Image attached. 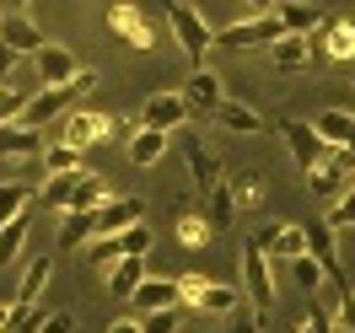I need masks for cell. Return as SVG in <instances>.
<instances>
[{"label": "cell", "instance_id": "6da1fadb", "mask_svg": "<svg viewBox=\"0 0 355 333\" xmlns=\"http://www.w3.org/2000/svg\"><path fill=\"white\" fill-rule=\"evenodd\" d=\"M87 91H97V70H81V65H76V75H70V81H54V87L33 91L17 118H22V124H33V129H44V124H54V118H65V113L76 108Z\"/></svg>", "mask_w": 355, "mask_h": 333}, {"label": "cell", "instance_id": "7a4b0ae2", "mask_svg": "<svg viewBox=\"0 0 355 333\" xmlns=\"http://www.w3.org/2000/svg\"><path fill=\"white\" fill-rule=\"evenodd\" d=\"M237 280H243V301H253L259 312L275 307V296H280V274H275V264L264 258V247L248 237L243 253H237Z\"/></svg>", "mask_w": 355, "mask_h": 333}, {"label": "cell", "instance_id": "3957f363", "mask_svg": "<svg viewBox=\"0 0 355 333\" xmlns=\"http://www.w3.org/2000/svg\"><path fill=\"white\" fill-rule=\"evenodd\" d=\"M167 27H173L178 48L189 54V65H205V54H210V44H216V33H210V22L200 17V6L173 0V6H167Z\"/></svg>", "mask_w": 355, "mask_h": 333}, {"label": "cell", "instance_id": "277c9868", "mask_svg": "<svg viewBox=\"0 0 355 333\" xmlns=\"http://www.w3.org/2000/svg\"><path fill=\"white\" fill-rule=\"evenodd\" d=\"M280 33H286L280 17H275V11H259V17H248V22H237V27H221L216 44L221 48H269Z\"/></svg>", "mask_w": 355, "mask_h": 333}, {"label": "cell", "instance_id": "5b68a950", "mask_svg": "<svg viewBox=\"0 0 355 333\" xmlns=\"http://www.w3.org/2000/svg\"><path fill=\"white\" fill-rule=\"evenodd\" d=\"M280 140H286V151L296 156V167H302V172H307V167H318V161L334 151L329 140L312 129V118H286V124H280Z\"/></svg>", "mask_w": 355, "mask_h": 333}, {"label": "cell", "instance_id": "8992f818", "mask_svg": "<svg viewBox=\"0 0 355 333\" xmlns=\"http://www.w3.org/2000/svg\"><path fill=\"white\" fill-rule=\"evenodd\" d=\"M253 242L264 247V258L275 264V274H280V269H286L291 258H296V253H307V231H302V226H286V221H275V226H264V231H259Z\"/></svg>", "mask_w": 355, "mask_h": 333}, {"label": "cell", "instance_id": "52a82bcc", "mask_svg": "<svg viewBox=\"0 0 355 333\" xmlns=\"http://www.w3.org/2000/svg\"><path fill=\"white\" fill-rule=\"evenodd\" d=\"M108 27H113V38H124L130 48H156V27L146 22V11H135L124 0L108 11Z\"/></svg>", "mask_w": 355, "mask_h": 333}, {"label": "cell", "instance_id": "ba28073f", "mask_svg": "<svg viewBox=\"0 0 355 333\" xmlns=\"http://www.w3.org/2000/svg\"><path fill=\"white\" fill-rule=\"evenodd\" d=\"M140 124H151V129H167V134H173L178 124H189V102H183V91H156V97H146V108H140Z\"/></svg>", "mask_w": 355, "mask_h": 333}, {"label": "cell", "instance_id": "9c48e42d", "mask_svg": "<svg viewBox=\"0 0 355 333\" xmlns=\"http://www.w3.org/2000/svg\"><path fill=\"white\" fill-rule=\"evenodd\" d=\"M221 97H226V91H221V81H216V70L194 65V75H189V87H183V102H189V118H210Z\"/></svg>", "mask_w": 355, "mask_h": 333}, {"label": "cell", "instance_id": "30bf717a", "mask_svg": "<svg viewBox=\"0 0 355 333\" xmlns=\"http://www.w3.org/2000/svg\"><path fill=\"white\" fill-rule=\"evenodd\" d=\"M103 134H113V118L70 108V113H65V129H60V140H65V145H76V151H87V145H97Z\"/></svg>", "mask_w": 355, "mask_h": 333}, {"label": "cell", "instance_id": "8fae6325", "mask_svg": "<svg viewBox=\"0 0 355 333\" xmlns=\"http://www.w3.org/2000/svg\"><path fill=\"white\" fill-rule=\"evenodd\" d=\"M97 231L103 237H113V231H124V226H135V221H146V199H135V194H119V199H103L97 210Z\"/></svg>", "mask_w": 355, "mask_h": 333}, {"label": "cell", "instance_id": "7c38bea8", "mask_svg": "<svg viewBox=\"0 0 355 333\" xmlns=\"http://www.w3.org/2000/svg\"><path fill=\"white\" fill-rule=\"evenodd\" d=\"M318 48L339 60V65H355V17H334V22H318Z\"/></svg>", "mask_w": 355, "mask_h": 333}, {"label": "cell", "instance_id": "4fadbf2b", "mask_svg": "<svg viewBox=\"0 0 355 333\" xmlns=\"http://www.w3.org/2000/svg\"><path fill=\"white\" fill-rule=\"evenodd\" d=\"M302 231H307V253L323 264V280H329V285H345V274H339V242H334L329 221H312V226H302Z\"/></svg>", "mask_w": 355, "mask_h": 333}, {"label": "cell", "instance_id": "5bb4252c", "mask_svg": "<svg viewBox=\"0 0 355 333\" xmlns=\"http://www.w3.org/2000/svg\"><path fill=\"white\" fill-rule=\"evenodd\" d=\"M44 151V129H33L22 118H6L0 124V156L6 161H17V156H38Z\"/></svg>", "mask_w": 355, "mask_h": 333}, {"label": "cell", "instance_id": "9a60e30c", "mask_svg": "<svg viewBox=\"0 0 355 333\" xmlns=\"http://www.w3.org/2000/svg\"><path fill=\"white\" fill-rule=\"evenodd\" d=\"M103 274H108V290L130 296V290L140 285L146 274H151V253H146V258H140V253H119V258H113V264L103 269Z\"/></svg>", "mask_w": 355, "mask_h": 333}, {"label": "cell", "instance_id": "2e32d148", "mask_svg": "<svg viewBox=\"0 0 355 333\" xmlns=\"http://www.w3.org/2000/svg\"><path fill=\"white\" fill-rule=\"evenodd\" d=\"M22 264V280H17V301H38L54 280V258L49 253H33V258H17Z\"/></svg>", "mask_w": 355, "mask_h": 333}, {"label": "cell", "instance_id": "e0dca14e", "mask_svg": "<svg viewBox=\"0 0 355 333\" xmlns=\"http://www.w3.org/2000/svg\"><path fill=\"white\" fill-rule=\"evenodd\" d=\"M27 231H33V204H27V210H17L11 221H0V269H11L17 258H22Z\"/></svg>", "mask_w": 355, "mask_h": 333}, {"label": "cell", "instance_id": "ac0fdd59", "mask_svg": "<svg viewBox=\"0 0 355 333\" xmlns=\"http://www.w3.org/2000/svg\"><path fill=\"white\" fill-rule=\"evenodd\" d=\"M269 60H275V70H307L312 38H307V33H280V38L269 44Z\"/></svg>", "mask_w": 355, "mask_h": 333}, {"label": "cell", "instance_id": "d6986e66", "mask_svg": "<svg viewBox=\"0 0 355 333\" xmlns=\"http://www.w3.org/2000/svg\"><path fill=\"white\" fill-rule=\"evenodd\" d=\"M33 65L44 75V87H54V81H70V75H76V54L44 38V48H33Z\"/></svg>", "mask_w": 355, "mask_h": 333}, {"label": "cell", "instance_id": "ffe728a7", "mask_svg": "<svg viewBox=\"0 0 355 333\" xmlns=\"http://www.w3.org/2000/svg\"><path fill=\"white\" fill-rule=\"evenodd\" d=\"M130 301H135V312H156V307H183L178 301V280H156V274H146L140 285L130 290Z\"/></svg>", "mask_w": 355, "mask_h": 333}, {"label": "cell", "instance_id": "44dd1931", "mask_svg": "<svg viewBox=\"0 0 355 333\" xmlns=\"http://www.w3.org/2000/svg\"><path fill=\"white\" fill-rule=\"evenodd\" d=\"M275 17H280V27L286 33H318V22H323V6H312V0H275Z\"/></svg>", "mask_w": 355, "mask_h": 333}, {"label": "cell", "instance_id": "7402d4cb", "mask_svg": "<svg viewBox=\"0 0 355 333\" xmlns=\"http://www.w3.org/2000/svg\"><path fill=\"white\" fill-rule=\"evenodd\" d=\"M0 44L17 48V54H33V48H44V33L33 27V17H27V11H11V17L0 22Z\"/></svg>", "mask_w": 355, "mask_h": 333}, {"label": "cell", "instance_id": "603a6c76", "mask_svg": "<svg viewBox=\"0 0 355 333\" xmlns=\"http://www.w3.org/2000/svg\"><path fill=\"white\" fill-rule=\"evenodd\" d=\"M210 118H216L221 129H232V134H259V129H264V113H253L248 102H232V97H221Z\"/></svg>", "mask_w": 355, "mask_h": 333}, {"label": "cell", "instance_id": "cb8c5ba5", "mask_svg": "<svg viewBox=\"0 0 355 333\" xmlns=\"http://www.w3.org/2000/svg\"><path fill=\"white\" fill-rule=\"evenodd\" d=\"M162 156H167V129H151V124H135L130 161H135V167H156Z\"/></svg>", "mask_w": 355, "mask_h": 333}, {"label": "cell", "instance_id": "d4e9b609", "mask_svg": "<svg viewBox=\"0 0 355 333\" xmlns=\"http://www.w3.org/2000/svg\"><path fill=\"white\" fill-rule=\"evenodd\" d=\"M205 221H210V231H226V226L237 221V194H232L226 183H210V188H205Z\"/></svg>", "mask_w": 355, "mask_h": 333}, {"label": "cell", "instance_id": "484cf974", "mask_svg": "<svg viewBox=\"0 0 355 333\" xmlns=\"http://www.w3.org/2000/svg\"><path fill=\"white\" fill-rule=\"evenodd\" d=\"M92 237H97L92 210H60V247H87Z\"/></svg>", "mask_w": 355, "mask_h": 333}, {"label": "cell", "instance_id": "4316f807", "mask_svg": "<svg viewBox=\"0 0 355 333\" xmlns=\"http://www.w3.org/2000/svg\"><path fill=\"white\" fill-rule=\"evenodd\" d=\"M103 199H108V183L97 178V172H76V183H70V199H65V210H97Z\"/></svg>", "mask_w": 355, "mask_h": 333}, {"label": "cell", "instance_id": "83f0119b", "mask_svg": "<svg viewBox=\"0 0 355 333\" xmlns=\"http://www.w3.org/2000/svg\"><path fill=\"white\" fill-rule=\"evenodd\" d=\"M189 178L200 183V188H210V183H221V161H216V151H210V145H200V140H194V145H189Z\"/></svg>", "mask_w": 355, "mask_h": 333}, {"label": "cell", "instance_id": "f1b7e54d", "mask_svg": "<svg viewBox=\"0 0 355 333\" xmlns=\"http://www.w3.org/2000/svg\"><path fill=\"white\" fill-rule=\"evenodd\" d=\"M44 317L49 312L38 307V301H11V307H6V333H38Z\"/></svg>", "mask_w": 355, "mask_h": 333}, {"label": "cell", "instance_id": "f546056e", "mask_svg": "<svg viewBox=\"0 0 355 333\" xmlns=\"http://www.w3.org/2000/svg\"><path fill=\"white\" fill-rule=\"evenodd\" d=\"M237 301H243V290H237V285H210V280H205V290H200V307H194V312L226 317V312L237 307Z\"/></svg>", "mask_w": 355, "mask_h": 333}, {"label": "cell", "instance_id": "4dcf8cb0", "mask_svg": "<svg viewBox=\"0 0 355 333\" xmlns=\"http://www.w3.org/2000/svg\"><path fill=\"white\" fill-rule=\"evenodd\" d=\"M81 172V167H76ZM76 172H49V183L33 194V199L44 204V210H65V199H70V183H76Z\"/></svg>", "mask_w": 355, "mask_h": 333}, {"label": "cell", "instance_id": "1f68e13d", "mask_svg": "<svg viewBox=\"0 0 355 333\" xmlns=\"http://www.w3.org/2000/svg\"><path fill=\"white\" fill-rule=\"evenodd\" d=\"M329 231H355V188L350 183L329 199Z\"/></svg>", "mask_w": 355, "mask_h": 333}, {"label": "cell", "instance_id": "d6a6232c", "mask_svg": "<svg viewBox=\"0 0 355 333\" xmlns=\"http://www.w3.org/2000/svg\"><path fill=\"white\" fill-rule=\"evenodd\" d=\"M291 280H296L302 290H318L323 285V264H318L312 253H296V258H291Z\"/></svg>", "mask_w": 355, "mask_h": 333}, {"label": "cell", "instance_id": "836d02e7", "mask_svg": "<svg viewBox=\"0 0 355 333\" xmlns=\"http://www.w3.org/2000/svg\"><path fill=\"white\" fill-rule=\"evenodd\" d=\"M334 328L355 333V290L350 285H334Z\"/></svg>", "mask_w": 355, "mask_h": 333}, {"label": "cell", "instance_id": "e575fe53", "mask_svg": "<svg viewBox=\"0 0 355 333\" xmlns=\"http://www.w3.org/2000/svg\"><path fill=\"white\" fill-rule=\"evenodd\" d=\"M183 323V307H156V312H140V328L146 333H178Z\"/></svg>", "mask_w": 355, "mask_h": 333}, {"label": "cell", "instance_id": "d590c367", "mask_svg": "<svg viewBox=\"0 0 355 333\" xmlns=\"http://www.w3.org/2000/svg\"><path fill=\"white\" fill-rule=\"evenodd\" d=\"M113 237H119V253H140V258L151 253V226H146V221L124 226V231H113Z\"/></svg>", "mask_w": 355, "mask_h": 333}, {"label": "cell", "instance_id": "8d00e7d4", "mask_svg": "<svg viewBox=\"0 0 355 333\" xmlns=\"http://www.w3.org/2000/svg\"><path fill=\"white\" fill-rule=\"evenodd\" d=\"M38 156H44L49 172H76V167H81V151L65 145V140H60V145H49V151H38Z\"/></svg>", "mask_w": 355, "mask_h": 333}, {"label": "cell", "instance_id": "74e56055", "mask_svg": "<svg viewBox=\"0 0 355 333\" xmlns=\"http://www.w3.org/2000/svg\"><path fill=\"white\" fill-rule=\"evenodd\" d=\"M27 199H33L27 183H0V221H11L17 210H27Z\"/></svg>", "mask_w": 355, "mask_h": 333}, {"label": "cell", "instance_id": "f35d334b", "mask_svg": "<svg viewBox=\"0 0 355 333\" xmlns=\"http://www.w3.org/2000/svg\"><path fill=\"white\" fill-rule=\"evenodd\" d=\"M87 258H92V269H108L113 258H119V237H103V231H97L87 242Z\"/></svg>", "mask_w": 355, "mask_h": 333}, {"label": "cell", "instance_id": "ab89813d", "mask_svg": "<svg viewBox=\"0 0 355 333\" xmlns=\"http://www.w3.org/2000/svg\"><path fill=\"white\" fill-rule=\"evenodd\" d=\"M226 317H232V333H259V317H264V312L253 307V301H237Z\"/></svg>", "mask_w": 355, "mask_h": 333}, {"label": "cell", "instance_id": "60d3db41", "mask_svg": "<svg viewBox=\"0 0 355 333\" xmlns=\"http://www.w3.org/2000/svg\"><path fill=\"white\" fill-rule=\"evenodd\" d=\"M178 237H183V247H205V237H210V221L183 215V221H178Z\"/></svg>", "mask_w": 355, "mask_h": 333}, {"label": "cell", "instance_id": "b9f144b4", "mask_svg": "<svg viewBox=\"0 0 355 333\" xmlns=\"http://www.w3.org/2000/svg\"><path fill=\"white\" fill-rule=\"evenodd\" d=\"M22 91H11V87H0V124H6V118H17V113H22Z\"/></svg>", "mask_w": 355, "mask_h": 333}, {"label": "cell", "instance_id": "7bdbcfd3", "mask_svg": "<svg viewBox=\"0 0 355 333\" xmlns=\"http://www.w3.org/2000/svg\"><path fill=\"white\" fill-rule=\"evenodd\" d=\"M296 333H339V328H334V317H329L323 307H312V317H307V323H302Z\"/></svg>", "mask_w": 355, "mask_h": 333}, {"label": "cell", "instance_id": "ee69618b", "mask_svg": "<svg viewBox=\"0 0 355 333\" xmlns=\"http://www.w3.org/2000/svg\"><path fill=\"white\" fill-rule=\"evenodd\" d=\"M38 333H76V317H70V312H49Z\"/></svg>", "mask_w": 355, "mask_h": 333}, {"label": "cell", "instance_id": "f6af8a7d", "mask_svg": "<svg viewBox=\"0 0 355 333\" xmlns=\"http://www.w3.org/2000/svg\"><path fill=\"white\" fill-rule=\"evenodd\" d=\"M108 333H146V328H140V323H135V317H119V323H113Z\"/></svg>", "mask_w": 355, "mask_h": 333}, {"label": "cell", "instance_id": "bcb514c9", "mask_svg": "<svg viewBox=\"0 0 355 333\" xmlns=\"http://www.w3.org/2000/svg\"><path fill=\"white\" fill-rule=\"evenodd\" d=\"M0 6H11V11H27V6H33V0H0Z\"/></svg>", "mask_w": 355, "mask_h": 333}, {"label": "cell", "instance_id": "7dc6e473", "mask_svg": "<svg viewBox=\"0 0 355 333\" xmlns=\"http://www.w3.org/2000/svg\"><path fill=\"white\" fill-rule=\"evenodd\" d=\"M248 6H253V11H275V0H248Z\"/></svg>", "mask_w": 355, "mask_h": 333}, {"label": "cell", "instance_id": "c3c4849f", "mask_svg": "<svg viewBox=\"0 0 355 333\" xmlns=\"http://www.w3.org/2000/svg\"><path fill=\"white\" fill-rule=\"evenodd\" d=\"M0 333H6V307H0Z\"/></svg>", "mask_w": 355, "mask_h": 333}, {"label": "cell", "instance_id": "681fc988", "mask_svg": "<svg viewBox=\"0 0 355 333\" xmlns=\"http://www.w3.org/2000/svg\"><path fill=\"white\" fill-rule=\"evenodd\" d=\"M350 188H355V161H350Z\"/></svg>", "mask_w": 355, "mask_h": 333}, {"label": "cell", "instance_id": "f907efd6", "mask_svg": "<svg viewBox=\"0 0 355 333\" xmlns=\"http://www.w3.org/2000/svg\"><path fill=\"white\" fill-rule=\"evenodd\" d=\"M350 87H355V70H350Z\"/></svg>", "mask_w": 355, "mask_h": 333}]
</instances>
